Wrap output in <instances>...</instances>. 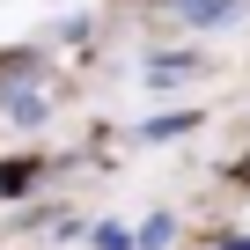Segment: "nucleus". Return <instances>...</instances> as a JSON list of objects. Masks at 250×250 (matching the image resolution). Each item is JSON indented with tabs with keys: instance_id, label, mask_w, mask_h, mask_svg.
Segmentation results:
<instances>
[{
	"instance_id": "nucleus-1",
	"label": "nucleus",
	"mask_w": 250,
	"mask_h": 250,
	"mask_svg": "<svg viewBox=\"0 0 250 250\" xmlns=\"http://www.w3.org/2000/svg\"><path fill=\"white\" fill-rule=\"evenodd\" d=\"M169 228H177V221H169V213H155V221H147V228H140V243H147V250H155V243H169Z\"/></svg>"
}]
</instances>
